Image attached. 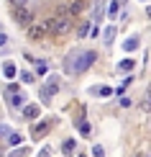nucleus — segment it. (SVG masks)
I'll return each mask as SVG.
<instances>
[{
    "mask_svg": "<svg viewBox=\"0 0 151 157\" xmlns=\"http://www.w3.org/2000/svg\"><path fill=\"white\" fill-rule=\"evenodd\" d=\"M92 62H95V52H82V54H77V57L72 54L67 59V64H64V70H67L69 75H80L87 67H92Z\"/></svg>",
    "mask_w": 151,
    "mask_h": 157,
    "instance_id": "nucleus-1",
    "label": "nucleus"
},
{
    "mask_svg": "<svg viewBox=\"0 0 151 157\" xmlns=\"http://www.w3.org/2000/svg\"><path fill=\"white\" fill-rule=\"evenodd\" d=\"M72 23H74V18H72V16H54V18H49L44 26H46L49 34L62 36V34H67V31L72 29Z\"/></svg>",
    "mask_w": 151,
    "mask_h": 157,
    "instance_id": "nucleus-2",
    "label": "nucleus"
},
{
    "mask_svg": "<svg viewBox=\"0 0 151 157\" xmlns=\"http://www.w3.org/2000/svg\"><path fill=\"white\" fill-rule=\"evenodd\" d=\"M13 18H16V23L18 26H26V29H28L31 23H34V10L31 8H13Z\"/></svg>",
    "mask_w": 151,
    "mask_h": 157,
    "instance_id": "nucleus-3",
    "label": "nucleus"
},
{
    "mask_svg": "<svg viewBox=\"0 0 151 157\" xmlns=\"http://www.w3.org/2000/svg\"><path fill=\"white\" fill-rule=\"evenodd\" d=\"M56 90H59V77H56V75H51L49 80H46V85L41 88V101H44V103L51 101V95H54Z\"/></svg>",
    "mask_w": 151,
    "mask_h": 157,
    "instance_id": "nucleus-4",
    "label": "nucleus"
},
{
    "mask_svg": "<svg viewBox=\"0 0 151 157\" xmlns=\"http://www.w3.org/2000/svg\"><path fill=\"white\" fill-rule=\"evenodd\" d=\"M51 126H54V119H44V121H38L34 129H31V136L34 139H41V136H46L51 132Z\"/></svg>",
    "mask_w": 151,
    "mask_h": 157,
    "instance_id": "nucleus-5",
    "label": "nucleus"
},
{
    "mask_svg": "<svg viewBox=\"0 0 151 157\" xmlns=\"http://www.w3.org/2000/svg\"><path fill=\"white\" fill-rule=\"evenodd\" d=\"M46 36V26H28V39L31 41H41V39Z\"/></svg>",
    "mask_w": 151,
    "mask_h": 157,
    "instance_id": "nucleus-6",
    "label": "nucleus"
},
{
    "mask_svg": "<svg viewBox=\"0 0 151 157\" xmlns=\"http://www.w3.org/2000/svg\"><path fill=\"white\" fill-rule=\"evenodd\" d=\"M38 113H41V111H38L36 103H31V106H23V116H26V119H38Z\"/></svg>",
    "mask_w": 151,
    "mask_h": 157,
    "instance_id": "nucleus-7",
    "label": "nucleus"
},
{
    "mask_svg": "<svg viewBox=\"0 0 151 157\" xmlns=\"http://www.w3.org/2000/svg\"><path fill=\"white\" fill-rule=\"evenodd\" d=\"M82 8H84V3H82V0H74V3L69 5V10H67V16H72V18H74V16H77V13H80Z\"/></svg>",
    "mask_w": 151,
    "mask_h": 157,
    "instance_id": "nucleus-8",
    "label": "nucleus"
},
{
    "mask_svg": "<svg viewBox=\"0 0 151 157\" xmlns=\"http://www.w3.org/2000/svg\"><path fill=\"white\" fill-rule=\"evenodd\" d=\"M133 67H136L133 59H123V62H118V70H120V72H131Z\"/></svg>",
    "mask_w": 151,
    "mask_h": 157,
    "instance_id": "nucleus-9",
    "label": "nucleus"
},
{
    "mask_svg": "<svg viewBox=\"0 0 151 157\" xmlns=\"http://www.w3.org/2000/svg\"><path fill=\"white\" fill-rule=\"evenodd\" d=\"M10 106L13 108H23V95L21 93H10Z\"/></svg>",
    "mask_w": 151,
    "mask_h": 157,
    "instance_id": "nucleus-10",
    "label": "nucleus"
},
{
    "mask_svg": "<svg viewBox=\"0 0 151 157\" xmlns=\"http://www.w3.org/2000/svg\"><path fill=\"white\" fill-rule=\"evenodd\" d=\"M3 72H5V77H8V80H13V77H16V64H13V62H5Z\"/></svg>",
    "mask_w": 151,
    "mask_h": 157,
    "instance_id": "nucleus-11",
    "label": "nucleus"
},
{
    "mask_svg": "<svg viewBox=\"0 0 151 157\" xmlns=\"http://www.w3.org/2000/svg\"><path fill=\"white\" fill-rule=\"evenodd\" d=\"M102 8H105V0H97V3H95V21H100Z\"/></svg>",
    "mask_w": 151,
    "mask_h": 157,
    "instance_id": "nucleus-12",
    "label": "nucleus"
},
{
    "mask_svg": "<svg viewBox=\"0 0 151 157\" xmlns=\"http://www.w3.org/2000/svg\"><path fill=\"white\" fill-rule=\"evenodd\" d=\"M123 47H126V52H133L136 47H138V39H128V41L123 44Z\"/></svg>",
    "mask_w": 151,
    "mask_h": 157,
    "instance_id": "nucleus-13",
    "label": "nucleus"
},
{
    "mask_svg": "<svg viewBox=\"0 0 151 157\" xmlns=\"http://www.w3.org/2000/svg\"><path fill=\"white\" fill-rule=\"evenodd\" d=\"M28 155V147H21V149H13L10 152V157H26Z\"/></svg>",
    "mask_w": 151,
    "mask_h": 157,
    "instance_id": "nucleus-14",
    "label": "nucleus"
},
{
    "mask_svg": "<svg viewBox=\"0 0 151 157\" xmlns=\"http://www.w3.org/2000/svg\"><path fill=\"white\" fill-rule=\"evenodd\" d=\"M113 39H115V29H113V26H110V29L105 31V44H110V41H113Z\"/></svg>",
    "mask_w": 151,
    "mask_h": 157,
    "instance_id": "nucleus-15",
    "label": "nucleus"
},
{
    "mask_svg": "<svg viewBox=\"0 0 151 157\" xmlns=\"http://www.w3.org/2000/svg\"><path fill=\"white\" fill-rule=\"evenodd\" d=\"M64 152H67V155L74 152V139H67V142H64Z\"/></svg>",
    "mask_w": 151,
    "mask_h": 157,
    "instance_id": "nucleus-16",
    "label": "nucleus"
},
{
    "mask_svg": "<svg viewBox=\"0 0 151 157\" xmlns=\"http://www.w3.org/2000/svg\"><path fill=\"white\" fill-rule=\"evenodd\" d=\"M8 144H13V147L21 144V134H10V136H8Z\"/></svg>",
    "mask_w": 151,
    "mask_h": 157,
    "instance_id": "nucleus-17",
    "label": "nucleus"
},
{
    "mask_svg": "<svg viewBox=\"0 0 151 157\" xmlns=\"http://www.w3.org/2000/svg\"><path fill=\"white\" fill-rule=\"evenodd\" d=\"M87 31H90V21H84V23L80 26V31H77V34H80V36H87Z\"/></svg>",
    "mask_w": 151,
    "mask_h": 157,
    "instance_id": "nucleus-18",
    "label": "nucleus"
},
{
    "mask_svg": "<svg viewBox=\"0 0 151 157\" xmlns=\"http://www.w3.org/2000/svg\"><path fill=\"white\" fill-rule=\"evenodd\" d=\"M80 132H82L84 136L90 134V124H87V121H80Z\"/></svg>",
    "mask_w": 151,
    "mask_h": 157,
    "instance_id": "nucleus-19",
    "label": "nucleus"
},
{
    "mask_svg": "<svg viewBox=\"0 0 151 157\" xmlns=\"http://www.w3.org/2000/svg\"><path fill=\"white\" fill-rule=\"evenodd\" d=\"M28 0H10V8H23Z\"/></svg>",
    "mask_w": 151,
    "mask_h": 157,
    "instance_id": "nucleus-20",
    "label": "nucleus"
},
{
    "mask_svg": "<svg viewBox=\"0 0 151 157\" xmlns=\"http://www.w3.org/2000/svg\"><path fill=\"white\" fill-rule=\"evenodd\" d=\"M92 155H95V157H105V149L95 144V147H92Z\"/></svg>",
    "mask_w": 151,
    "mask_h": 157,
    "instance_id": "nucleus-21",
    "label": "nucleus"
},
{
    "mask_svg": "<svg viewBox=\"0 0 151 157\" xmlns=\"http://www.w3.org/2000/svg\"><path fill=\"white\" fill-rule=\"evenodd\" d=\"M118 8H120V0H115V3H110V16H115Z\"/></svg>",
    "mask_w": 151,
    "mask_h": 157,
    "instance_id": "nucleus-22",
    "label": "nucleus"
},
{
    "mask_svg": "<svg viewBox=\"0 0 151 157\" xmlns=\"http://www.w3.org/2000/svg\"><path fill=\"white\" fill-rule=\"evenodd\" d=\"M34 64H36V62H34ZM36 72H38V75H44V72H46V64L38 62V64H36Z\"/></svg>",
    "mask_w": 151,
    "mask_h": 157,
    "instance_id": "nucleus-23",
    "label": "nucleus"
},
{
    "mask_svg": "<svg viewBox=\"0 0 151 157\" xmlns=\"http://www.w3.org/2000/svg\"><path fill=\"white\" fill-rule=\"evenodd\" d=\"M21 80H23V82H34V75H31V72H23Z\"/></svg>",
    "mask_w": 151,
    "mask_h": 157,
    "instance_id": "nucleus-24",
    "label": "nucleus"
},
{
    "mask_svg": "<svg viewBox=\"0 0 151 157\" xmlns=\"http://www.w3.org/2000/svg\"><path fill=\"white\" fill-rule=\"evenodd\" d=\"M131 103H133V101H131V98H120V106H123V108H128Z\"/></svg>",
    "mask_w": 151,
    "mask_h": 157,
    "instance_id": "nucleus-25",
    "label": "nucleus"
},
{
    "mask_svg": "<svg viewBox=\"0 0 151 157\" xmlns=\"http://www.w3.org/2000/svg\"><path fill=\"white\" fill-rule=\"evenodd\" d=\"M5 44H8V36H5V34H0V49H3Z\"/></svg>",
    "mask_w": 151,
    "mask_h": 157,
    "instance_id": "nucleus-26",
    "label": "nucleus"
},
{
    "mask_svg": "<svg viewBox=\"0 0 151 157\" xmlns=\"http://www.w3.org/2000/svg\"><path fill=\"white\" fill-rule=\"evenodd\" d=\"M3 134H5V129H3V126H0V136H3Z\"/></svg>",
    "mask_w": 151,
    "mask_h": 157,
    "instance_id": "nucleus-27",
    "label": "nucleus"
}]
</instances>
